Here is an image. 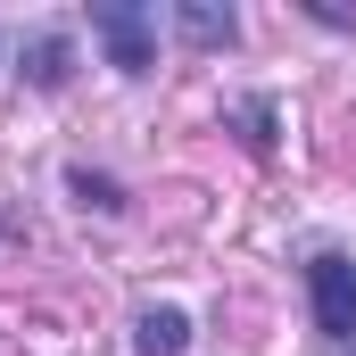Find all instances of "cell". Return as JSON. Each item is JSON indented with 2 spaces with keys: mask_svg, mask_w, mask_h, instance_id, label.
Returning <instances> with one entry per match:
<instances>
[{
  "mask_svg": "<svg viewBox=\"0 0 356 356\" xmlns=\"http://www.w3.org/2000/svg\"><path fill=\"white\" fill-rule=\"evenodd\" d=\"M191 348V315L182 307H141L133 315V356H182Z\"/></svg>",
  "mask_w": 356,
  "mask_h": 356,
  "instance_id": "5b68a950",
  "label": "cell"
},
{
  "mask_svg": "<svg viewBox=\"0 0 356 356\" xmlns=\"http://www.w3.org/2000/svg\"><path fill=\"white\" fill-rule=\"evenodd\" d=\"M17 75H25L33 91H58L67 75H75V42H67L58 25H33V33L17 42Z\"/></svg>",
  "mask_w": 356,
  "mask_h": 356,
  "instance_id": "3957f363",
  "label": "cell"
},
{
  "mask_svg": "<svg viewBox=\"0 0 356 356\" xmlns=\"http://www.w3.org/2000/svg\"><path fill=\"white\" fill-rule=\"evenodd\" d=\"M166 25H175L191 50H232V42H241V17H232V8H216V0H175V8H166Z\"/></svg>",
  "mask_w": 356,
  "mask_h": 356,
  "instance_id": "277c9868",
  "label": "cell"
},
{
  "mask_svg": "<svg viewBox=\"0 0 356 356\" xmlns=\"http://www.w3.org/2000/svg\"><path fill=\"white\" fill-rule=\"evenodd\" d=\"M91 42L108 50L116 75H149L158 67V8L149 0H99L91 8Z\"/></svg>",
  "mask_w": 356,
  "mask_h": 356,
  "instance_id": "7a4b0ae2",
  "label": "cell"
},
{
  "mask_svg": "<svg viewBox=\"0 0 356 356\" xmlns=\"http://www.w3.org/2000/svg\"><path fill=\"white\" fill-rule=\"evenodd\" d=\"M307 315H315L323 348H356V257L348 249L307 257Z\"/></svg>",
  "mask_w": 356,
  "mask_h": 356,
  "instance_id": "6da1fadb",
  "label": "cell"
},
{
  "mask_svg": "<svg viewBox=\"0 0 356 356\" xmlns=\"http://www.w3.org/2000/svg\"><path fill=\"white\" fill-rule=\"evenodd\" d=\"M232 116L249 124V141H257V149H266V141H273V99H241Z\"/></svg>",
  "mask_w": 356,
  "mask_h": 356,
  "instance_id": "52a82bcc",
  "label": "cell"
},
{
  "mask_svg": "<svg viewBox=\"0 0 356 356\" xmlns=\"http://www.w3.org/2000/svg\"><path fill=\"white\" fill-rule=\"evenodd\" d=\"M323 356H356V348H323Z\"/></svg>",
  "mask_w": 356,
  "mask_h": 356,
  "instance_id": "ba28073f",
  "label": "cell"
},
{
  "mask_svg": "<svg viewBox=\"0 0 356 356\" xmlns=\"http://www.w3.org/2000/svg\"><path fill=\"white\" fill-rule=\"evenodd\" d=\"M67 182L83 191V207H99V216H124V191H116V182H108V175H91V166H75V175H67Z\"/></svg>",
  "mask_w": 356,
  "mask_h": 356,
  "instance_id": "8992f818",
  "label": "cell"
}]
</instances>
